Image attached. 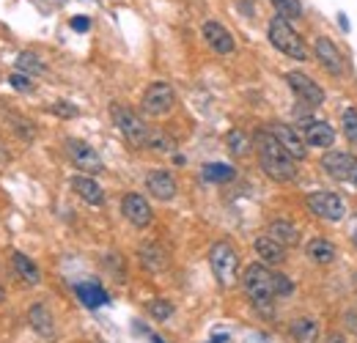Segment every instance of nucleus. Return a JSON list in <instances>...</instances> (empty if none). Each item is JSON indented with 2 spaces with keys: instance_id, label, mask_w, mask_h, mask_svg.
Instances as JSON below:
<instances>
[{
  "instance_id": "nucleus-32",
  "label": "nucleus",
  "mask_w": 357,
  "mask_h": 343,
  "mask_svg": "<svg viewBox=\"0 0 357 343\" xmlns=\"http://www.w3.org/2000/svg\"><path fill=\"white\" fill-rule=\"evenodd\" d=\"M149 313H151V319L165 321V319L174 316V305H171L168 299H151V302H149Z\"/></svg>"
},
{
  "instance_id": "nucleus-21",
  "label": "nucleus",
  "mask_w": 357,
  "mask_h": 343,
  "mask_svg": "<svg viewBox=\"0 0 357 343\" xmlns=\"http://www.w3.org/2000/svg\"><path fill=\"white\" fill-rule=\"evenodd\" d=\"M138 256H140V264H143L149 272H163V269L168 267V250H165L163 244H157V242L140 244Z\"/></svg>"
},
{
  "instance_id": "nucleus-22",
  "label": "nucleus",
  "mask_w": 357,
  "mask_h": 343,
  "mask_svg": "<svg viewBox=\"0 0 357 343\" xmlns=\"http://www.w3.org/2000/svg\"><path fill=\"white\" fill-rule=\"evenodd\" d=\"M28 321H31V327H33L42 338H53V335H56V319H53V313H50L47 305H33V308L28 310Z\"/></svg>"
},
{
  "instance_id": "nucleus-13",
  "label": "nucleus",
  "mask_w": 357,
  "mask_h": 343,
  "mask_svg": "<svg viewBox=\"0 0 357 343\" xmlns=\"http://www.w3.org/2000/svg\"><path fill=\"white\" fill-rule=\"evenodd\" d=\"M269 132H272V137L286 149V154H289L292 160H305L308 146L302 143V137H299V132L294 126H289V124H272Z\"/></svg>"
},
{
  "instance_id": "nucleus-42",
  "label": "nucleus",
  "mask_w": 357,
  "mask_h": 343,
  "mask_svg": "<svg viewBox=\"0 0 357 343\" xmlns=\"http://www.w3.org/2000/svg\"><path fill=\"white\" fill-rule=\"evenodd\" d=\"M352 239H355V244H357V233H355V236H352Z\"/></svg>"
},
{
  "instance_id": "nucleus-19",
  "label": "nucleus",
  "mask_w": 357,
  "mask_h": 343,
  "mask_svg": "<svg viewBox=\"0 0 357 343\" xmlns=\"http://www.w3.org/2000/svg\"><path fill=\"white\" fill-rule=\"evenodd\" d=\"M11 267H14V275H17L25 286H39V283H42V269H39L25 253L14 250V253H11Z\"/></svg>"
},
{
  "instance_id": "nucleus-36",
  "label": "nucleus",
  "mask_w": 357,
  "mask_h": 343,
  "mask_svg": "<svg viewBox=\"0 0 357 343\" xmlns=\"http://www.w3.org/2000/svg\"><path fill=\"white\" fill-rule=\"evenodd\" d=\"M50 113L60 115V118H74V115H77V108L69 105V102H56V105L50 108Z\"/></svg>"
},
{
  "instance_id": "nucleus-10",
  "label": "nucleus",
  "mask_w": 357,
  "mask_h": 343,
  "mask_svg": "<svg viewBox=\"0 0 357 343\" xmlns=\"http://www.w3.org/2000/svg\"><path fill=\"white\" fill-rule=\"evenodd\" d=\"M286 83H289V88L297 94L299 102H305L308 108H322V105H324V88H322L316 80H310L308 74H302V72H289V74H286Z\"/></svg>"
},
{
  "instance_id": "nucleus-24",
  "label": "nucleus",
  "mask_w": 357,
  "mask_h": 343,
  "mask_svg": "<svg viewBox=\"0 0 357 343\" xmlns=\"http://www.w3.org/2000/svg\"><path fill=\"white\" fill-rule=\"evenodd\" d=\"M289 333H292V341L294 343H316L319 341V324H316L313 319H294L292 327H289Z\"/></svg>"
},
{
  "instance_id": "nucleus-20",
  "label": "nucleus",
  "mask_w": 357,
  "mask_h": 343,
  "mask_svg": "<svg viewBox=\"0 0 357 343\" xmlns=\"http://www.w3.org/2000/svg\"><path fill=\"white\" fill-rule=\"evenodd\" d=\"M305 256H308L313 264L330 267V264L338 258V250H335V244H333L330 239H322V236H316V239H310V242L305 244Z\"/></svg>"
},
{
  "instance_id": "nucleus-31",
  "label": "nucleus",
  "mask_w": 357,
  "mask_h": 343,
  "mask_svg": "<svg viewBox=\"0 0 357 343\" xmlns=\"http://www.w3.org/2000/svg\"><path fill=\"white\" fill-rule=\"evenodd\" d=\"M146 149H154V151H174L176 143H174V137H168L165 132H151Z\"/></svg>"
},
{
  "instance_id": "nucleus-37",
  "label": "nucleus",
  "mask_w": 357,
  "mask_h": 343,
  "mask_svg": "<svg viewBox=\"0 0 357 343\" xmlns=\"http://www.w3.org/2000/svg\"><path fill=\"white\" fill-rule=\"evenodd\" d=\"M72 28L74 31H88V19L85 17H77V19H72Z\"/></svg>"
},
{
  "instance_id": "nucleus-9",
  "label": "nucleus",
  "mask_w": 357,
  "mask_h": 343,
  "mask_svg": "<svg viewBox=\"0 0 357 343\" xmlns=\"http://www.w3.org/2000/svg\"><path fill=\"white\" fill-rule=\"evenodd\" d=\"M66 154H69V160L74 162V168H77V171H83L85 176H94V173L105 171L102 157H99V154H97V149H91L85 140H74V137H69V140H66Z\"/></svg>"
},
{
  "instance_id": "nucleus-38",
  "label": "nucleus",
  "mask_w": 357,
  "mask_h": 343,
  "mask_svg": "<svg viewBox=\"0 0 357 343\" xmlns=\"http://www.w3.org/2000/svg\"><path fill=\"white\" fill-rule=\"evenodd\" d=\"M327 343H347V338H344L341 333H330V335H327Z\"/></svg>"
},
{
  "instance_id": "nucleus-7",
  "label": "nucleus",
  "mask_w": 357,
  "mask_h": 343,
  "mask_svg": "<svg viewBox=\"0 0 357 343\" xmlns=\"http://www.w3.org/2000/svg\"><path fill=\"white\" fill-rule=\"evenodd\" d=\"M305 206H308V212H313L316 217L330 220V223H338L347 217V203L335 192H310L305 198Z\"/></svg>"
},
{
  "instance_id": "nucleus-29",
  "label": "nucleus",
  "mask_w": 357,
  "mask_h": 343,
  "mask_svg": "<svg viewBox=\"0 0 357 343\" xmlns=\"http://www.w3.org/2000/svg\"><path fill=\"white\" fill-rule=\"evenodd\" d=\"M8 124H11V129L25 140V143H31L33 137H36V126H33V121H28L25 115H8Z\"/></svg>"
},
{
  "instance_id": "nucleus-33",
  "label": "nucleus",
  "mask_w": 357,
  "mask_h": 343,
  "mask_svg": "<svg viewBox=\"0 0 357 343\" xmlns=\"http://www.w3.org/2000/svg\"><path fill=\"white\" fill-rule=\"evenodd\" d=\"M344 135H347L352 143H357V110L355 108H347V110H344Z\"/></svg>"
},
{
  "instance_id": "nucleus-34",
  "label": "nucleus",
  "mask_w": 357,
  "mask_h": 343,
  "mask_svg": "<svg viewBox=\"0 0 357 343\" xmlns=\"http://www.w3.org/2000/svg\"><path fill=\"white\" fill-rule=\"evenodd\" d=\"M272 286H275V296H289V294L294 291V283H292L286 275H281V272H278V275L272 272Z\"/></svg>"
},
{
  "instance_id": "nucleus-18",
  "label": "nucleus",
  "mask_w": 357,
  "mask_h": 343,
  "mask_svg": "<svg viewBox=\"0 0 357 343\" xmlns=\"http://www.w3.org/2000/svg\"><path fill=\"white\" fill-rule=\"evenodd\" d=\"M256 256L261 258V264L264 267H278V264H283L286 261V247L283 244H278L275 239H269V236H258L256 239Z\"/></svg>"
},
{
  "instance_id": "nucleus-15",
  "label": "nucleus",
  "mask_w": 357,
  "mask_h": 343,
  "mask_svg": "<svg viewBox=\"0 0 357 343\" xmlns=\"http://www.w3.org/2000/svg\"><path fill=\"white\" fill-rule=\"evenodd\" d=\"M313 53H316L319 63H322L330 74H344V56H341V50H338L327 36H319V39L313 42Z\"/></svg>"
},
{
  "instance_id": "nucleus-23",
  "label": "nucleus",
  "mask_w": 357,
  "mask_h": 343,
  "mask_svg": "<svg viewBox=\"0 0 357 343\" xmlns=\"http://www.w3.org/2000/svg\"><path fill=\"white\" fill-rule=\"evenodd\" d=\"M267 236L275 239V242L283 244V247H297L299 244V231L297 226L289 223V220H272L269 228H267Z\"/></svg>"
},
{
  "instance_id": "nucleus-3",
  "label": "nucleus",
  "mask_w": 357,
  "mask_h": 343,
  "mask_svg": "<svg viewBox=\"0 0 357 343\" xmlns=\"http://www.w3.org/2000/svg\"><path fill=\"white\" fill-rule=\"evenodd\" d=\"M267 36H269L272 47L281 50L283 56H289L292 60H308V47H305V42H302V36L292 28L289 19L272 17V19H269V28H267Z\"/></svg>"
},
{
  "instance_id": "nucleus-26",
  "label": "nucleus",
  "mask_w": 357,
  "mask_h": 343,
  "mask_svg": "<svg viewBox=\"0 0 357 343\" xmlns=\"http://www.w3.org/2000/svg\"><path fill=\"white\" fill-rule=\"evenodd\" d=\"M226 146H229V151L234 154V157H247L250 154V149H253V140L242 132V129H231L229 135H226Z\"/></svg>"
},
{
  "instance_id": "nucleus-25",
  "label": "nucleus",
  "mask_w": 357,
  "mask_h": 343,
  "mask_svg": "<svg viewBox=\"0 0 357 343\" xmlns=\"http://www.w3.org/2000/svg\"><path fill=\"white\" fill-rule=\"evenodd\" d=\"M74 291H77V299H80L85 308H99V305L108 302V294L97 286V283H80Z\"/></svg>"
},
{
  "instance_id": "nucleus-17",
  "label": "nucleus",
  "mask_w": 357,
  "mask_h": 343,
  "mask_svg": "<svg viewBox=\"0 0 357 343\" xmlns=\"http://www.w3.org/2000/svg\"><path fill=\"white\" fill-rule=\"evenodd\" d=\"M72 190H74L85 203H91V206H102V203H105V190L99 187V181H97L94 176H85V173L72 176Z\"/></svg>"
},
{
  "instance_id": "nucleus-28",
  "label": "nucleus",
  "mask_w": 357,
  "mask_h": 343,
  "mask_svg": "<svg viewBox=\"0 0 357 343\" xmlns=\"http://www.w3.org/2000/svg\"><path fill=\"white\" fill-rule=\"evenodd\" d=\"M272 6H275V11H278V17H283V19H302V3L299 0H269Z\"/></svg>"
},
{
  "instance_id": "nucleus-5",
  "label": "nucleus",
  "mask_w": 357,
  "mask_h": 343,
  "mask_svg": "<svg viewBox=\"0 0 357 343\" xmlns=\"http://www.w3.org/2000/svg\"><path fill=\"white\" fill-rule=\"evenodd\" d=\"M110 115H113V124L119 126V132L126 137V143H129V146H135V149H146L151 129L140 121V115L135 113V110H129L126 105H119V102H113V105H110Z\"/></svg>"
},
{
  "instance_id": "nucleus-27",
  "label": "nucleus",
  "mask_w": 357,
  "mask_h": 343,
  "mask_svg": "<svg viewBox=\"0 0 357 343\" xmlns=\"http://www.w3.org/2000/svg\"><path fill=\"white\" fill-rule=\"evenodd\" d=\"M17 69H19L22 74L33 77V74H44V72H47V63L36 56V53H28V50H25V53L17 56Z\"/></svg>"
},
{
  "instance_id": "nucleus-40",
  "label": "nucleus",
  "mask_w": 357,
  "mask_h": 343,
  "mask_svg": "<svg viewBox=\"0 0 357 343\" xmlns=\"http://www.w3.org/2000/svg\"><path fill=\"white\" fill-rule=\"evenodd\" d=\"M3 299H6V288L0 286V302H3Z\"/></svg>"
},
{
  "instance_id": "nucleus-41",
  "label": "nucleus",
  "mask_w": 357,
  "mask_h": 343,
  "mask_svg": "<svg viewBox=\"0 0 357 343\" xmlns=\"http://www.w3.org/2000/svg\"><path fill=\"white\" fill-rule=\"evenodd\" d=\"M355 288H357V272H355Z\"/></svg>"
},
{
  "instance_id": "nucleus-1",
  "label": "nucleus",
  "mask_w": 357,
  "mask_h": 343,
  "mask_svg": "<svg viewBox=\"0 0 357 343\" xmlns=\"http://www.w3.org/2000/svg\"><path fill=\"white\" fill-rule=\"evenodd\" d=\"M253 149L258 154V165L272 181H292L297 176L294 160L286 154V149L272 137L269 129H258L253 135Z\"/></svg>"
},
{
  "instance_id": "nucleus-2",
  "label": "nucleus",
  "mask_w": 357,
  "mask_h": 343,
  "mask_svg": "<svg viewBox=\"0 0 357 343\" xmlns=\"http://www.w3.org/2000/svg\"><path fill=\"white\" fill-rule=\"evenodd\" d=\"M242 288L247 294V299L258 308V310H269V305L275 302V286H272V272L264 264H250L242 275Z\"/></svg>"
},
{
  "instance_id": "nucleus-14",
  "label": "nucleus",
  "mask_w": 357,
  "mask_h": 343,
  "mask_svg": "<svg viewBox=\"0 0 357 343\" xmlns=\"http://www.w3.org/2000/svg\"><path fill=\"white\" fill-rule=\"evenodd\" d=\"M146 190H149V195L151 198H157V201H163V203H168V201H174L178 192V184L176 178L171 176L168 171H154L146 176Z\"/></svg>"
},
{
  "instance_id": "nucleus-6",
  "label": "nucleus",
  "mask_w": 357,
  "mask_h": 343,
  "mask_svg": "<svg viewBox=\"0 0 357 343\" xmlns=\"http://www.w3.org/2000/svg\"><path fill=\"white\" fill-rule=\"evenodd\" d=\"M176 105V91L168 85V83H151L146 91H143V99H140V108L143 113L151 115V118H163L174 110Z\"/></svg>"
},
{
  "instance_id": "nucleus-16",
  "label": "nucleus",
  "mask_w": 357,
  "mask_h": 343,
  "mask_svg": "<svg viewBox=\"0 0 357 343\" xmlns=\"http://www.w3.org/2000/svg\"><path fill=\"white\" fill-rule=\"evenodd\" d=\"M302 135H305V143L316 149H330L335 143V129L327 121H305Z\"/></svg>"
},
{
  "instance_id": "nucleus-30",
  "label": "nucleus",
  "mask_w": 357,
  "mask_h": 343,
  "mask_svg": "<svg viewBox=\"0 0 357 343\" xmlns=\"http://www.w3.org/2000/svg\"><path fill=\"white\" fill-rule=\"evenodd\" d=\"M204 178L206 181H231L234 168L226 162H209V165H204Z\"/></svg>"
},
{
  "instance_id": "nucleus-11",
  "label": "nucleus",
  "mask_w": 357,
  "mask_h": 343,
  "mask_svg": "<svg viewBox=\"0 0 357 343\" xmlns=\"http://www.w3.org/2000/svg\"><path fill=\"white\" fill-rule=\"evenodd\" d=\"M121 215H124L135 228H146V226H151V220H154V212H151L149 201H146L143 195H138V192L124 195V201H121Z\"/></svg>"
},
{
  "instance_id": "nucleus-8",
  "label": "nucleus",
  "mask_w": 357,
  "mask_h": 343,
  "mask_svg": "<svg viewBox=\"0 0 357 343\" xmlns=\"http://www.w3.org/2000/svg\"><path fill=\"white\" fill-rule=\"evenodd\" d=\"M322 168L327 176H333L335 181H347L357 187V157L349 151H327L322 157Z\"/></svg>"
},
{
  "instance_id": "nucleus-35",
  "label": "nucleus",
  "mask_w": 357,
  "mask_h": 343,
  "mask_svg": "<svg viewBox=\"0 0 357 343\" xmlns=\"http://www.w3.org/2000/svg\"><path fill=\"white\" fill-rule=\"evenodd\" d=\"M8 83H11L17 91H25V94H28V91H33V80H31L28 74H22V72L11 74V77H8Z\"/></svg>"
},
{
  "instance_id": "nucleus-4",
  "label": "nucleus",
  "mask_w": 357,
  "mask_h": 343,
  "mask_svg": "<svg viewBox=\"0 0 357 343\" xmlns=\"http://www.w3.org/2000/svg\"><path fill=\"white\" fill-rule=\"evenodd\" d=\"M209 267L215 281L223 288H231L239 278V256L231 242H215L209 247Z\"/></svg>"
},
{
  "instance_id": "nucleus-39",
  "label": "nucleus",
  "mask_w": 357,
  "mask_h": 343,
  "mask_svg": "<svg viewBox=\"0 0 357 343\" xmlns=\"http://www.w3.org/2000/svg\"><path fill=\"white\" fill-rule=\"evenodd\" d=\"M347 324H349V330L357 335V313H349V316H347Z\"/></svg>"
},
{
  "instance_id": "nucleus-12",
  "label": "nucleus",
  "mask_w": 357,
  "mask_h": 343,
  "mask_svg": "<svg viewBox=\"0 0 357 343\" xmlns=\"http://www.w3.org/2000/svg\"><path fill=\"white\" fill-rule=\"evenodd\" d=\"M201 33H204V39H206V44L217 53V56H231L234 53V36H231V31L229 28H223L220 22H215V19H209V22H204V28H201Z\"/></svg>"
}]
</instances>
